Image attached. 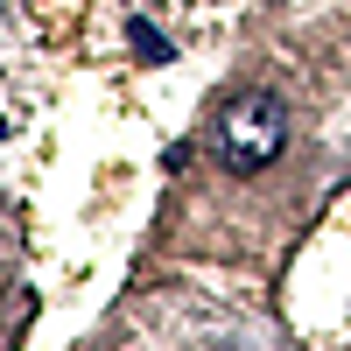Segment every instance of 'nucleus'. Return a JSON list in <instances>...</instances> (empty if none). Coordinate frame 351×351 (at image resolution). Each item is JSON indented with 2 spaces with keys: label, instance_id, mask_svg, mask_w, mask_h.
<instances>
[{
  "label": "nucleus",
  "instance_id": "f257e3e1",
  "mask_svg": "<svg viewBox=\"0 0 351 351\" xmlns=\"http://www.w3.org/2000/svg\"><path fill=\"white\" fill-rule=\"evenodd\" d=\"M281 134H288V112H281V99H267V92H239V99H232V106L218 112L211 148H218V162H225V169L253 176V169H267V162L281 155Z\"/></svg>",
  "mask_w": 351,
  "mask_h": 351
}]
</instances>
